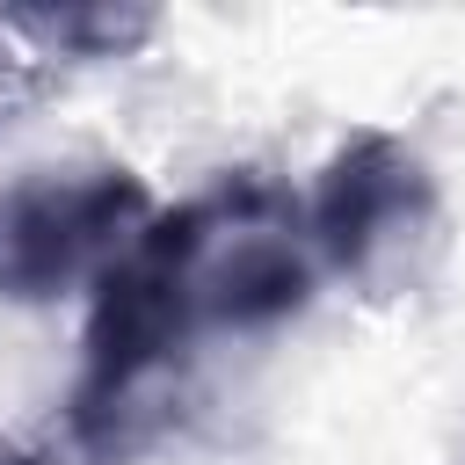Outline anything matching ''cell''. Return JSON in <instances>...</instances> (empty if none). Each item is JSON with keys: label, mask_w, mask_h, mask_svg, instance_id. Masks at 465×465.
<instances>
[{"label": "cell", "mask_w": 465, "mask_h": 465, "mask_svg": "<svg viewBox=\"0 0 465 465\" xmlns=\"http://www.w3.org/2000/svg\"><path fill=\"white\" fill-rule=\"evenodd\" d=\"M138 254L196 341L225 327L254 334V327L291 320L320 276L305 211L262 174H225L218 189L174 211H153V225L138 232Z\"/></svg>", "instance_id": "6da1fadb"}, {"label": "cell", "mask_w": 465, "mask_h": 465, "mask_svg": "<svg viewBox=\"0 0 465 465\" xmlns=\"http://www.w3.org/2000/svg\"><path fill=\"white\" fill-rule=\"evenodd\" d=\"M153 225V189L131 167H36L0 182V305H51Z\"/></svg>", "instance_id": "3957f363"}, {"label": "cell", "mask_w": 465, "mask_h": 465, "mask_svg": "<svg viewBox=\"0 0 465 465\" xmlns=\"http://www.w3.org/2000/svg\"><path fill=\"white\" fill-rule=\"evenodd\" d=\"M7 36H22L36 58H131L138 44H153L160 15L153 7H7L0 15Z\"/></svg>", "instance_id": "277c9868"}, {"label": "cell", "mask_w": 465, "mask_h": 465, "mask_svg": "<svg viewBox=\"0 0 465 465\" xmlns=\"http://www.w3.org/2000/svg\"><path fill=\"white\" fill-rule=\"evenodd\" d=\"M312 262L334 269L356 298L392 305L429 283L443 254V189L429 160L392 131H356L312 182L305 203Z\"/></svg>", "instance_id": "7a4b0ae2"}]
</instances>
